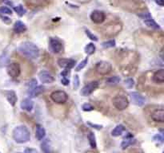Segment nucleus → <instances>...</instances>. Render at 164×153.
<instances>
[{
	"label": "nucleus",
	"mask_w": 164,
	"mask_h": 153,
	"mask_svg": "<svg viewBox=\"0 0 164 153\" xmlns=\"http://www.w3.org/2000/svg\"><path fill=\"white\" fill-rule=\"evenodd\" d=\"M18 50L23 56L29 59H36L39 56V49L33 42H23L20 45Z\"/></svg>",
	"instance_id": "obj_1"
},
{
	"label": "nucleus",
	"mask_w": 164,
	"mask_h": 153,
	"mask_svg": "<svg viewBox=\"0 0 164 153\" xmlns=\"http://www.w3.org/2000/svg\"><path fill=\"white\" fill-rule=\"evenodd\" d=\"M13 138L15 142L19 144H24L28 142L31 139V132L24 125L17 126L13 130Z\"/></svg>",
	"instance_id": "obj_2"
},
{
	"label": "nucleus",
	"mask_w": 164,
	"mask_h": 153,
	"mask_svg": "<svg viewBox=\"0 0 164 153\" xmlns=\"http://www.w3.org/2000/svg\"><path fill=\"white\" fill-rule=\"evenodd\" d=\"M94 70L100 75L109 74L111 72L112 66L111 64L106 61H101L97 62L94 67Z\"/></svg>",
	"instance_id": "obj_3"
},
{
	"label": "nucleus",
	"mask_w": 164,
	"mask_h": 153,
	"mask_svg": "<svg viewBox=\"0 0 164 153\" xmlns=\"http://www.w3.org/2000/svg\"><path fill=\"white\" fill-rule=\"evenodd\" d=\"M112 103H113V105L114 107L118 110H120V111L126 109L129 105L128 99L126 96H121V95L114 96L113 100H112Z\"/></svg>",
	"instance_id": "obj_4"
},
{
	"label": "nucleus",
	"mask_w": 164,
	"mask_h": 153,
	"mask_svg": "<svg viewBox=\"0 0 164 153\" xmlns=\"http://www.w3.org/2000/svg\"><path fill=\"white\" fill-rule=\"evenodd\" d=\"M50 98L56 104L61 105V104H64L67 102L68 99V95L67 93L63 90H56L50 94Z\"/></svg>",
	"instance_id": "obj_5"
},
{
	"label": "nucleus",
	"mask_w": 164,
	"mask_h": 153,
	"mask_svg": "<svg viewBox=\"0 0 164 153\" xmlns=\"http://www.w3.org/2000/svg\"><path fill=\"white\" fill-rule=\"evenodd\" d=\"M7 73L11 78H17L21 73V68L19 64L17 62H11L7 66Z\"/></svg>",
	"instance_id": "obj_6"
},
{
	"label": "nucleus",
	"mask_w": 164,
	"mask_h": 153,
	"mask_svg": "<svg viewBox=\"0 0 164 153\" xmlns=\"http://www.w3.org/2000/svg\"><path fill=\"white\" fill-rule=\"evenodd\" d=\"M91 19L95 24H101L105 21L106 15L103 11L95 10L91 14Z\"/></svg>",
	"instance_id": "obj_7"
},
{
	"label": "nucleus",
	"mask_w": 164,
	"mask_h": 153,
	"mask_svg": "<svg viewBox=\"0 0 164 153\" xmlns=\"http://www.w3.org/2000/svg\"><path fill=\"white\" fill-rule=\"evenodd\" d=\"M98 87V81H91L89 82L81 90V94L84 96H87L89 95L94 92V90H96L97 88Z\"/></svg>",
	"instance_id": "obj_8"
},
{
	"label": "nucleus",
	"mask_w": 164,
	"mask_h": 153,
	"mask_svg": "<svg viewBox=\"0 0 164 153\" xmlns=\"http://www.w3.org/2000/svg\"><path fill=\"white\" fill-rule=\"evenodd\" d=\"M50 47L55 54H59L63 50V43L57 37H51L50 39Z\"/></svg>",
	"instance_id": "obj_9"
},
{
	"label": "nucleus",
	"mask_w": 164,
	"mask_h": 153,
	"mask_svg": "<svg viewBox=\"0 0 164 153\" xmlns=\"http://www.w3.org/2000/svg\"><path fill=\"white\" fill-rule=\"evenodd\" d=\"M39 77L40 81L43 84L52 83L53 81H55V78L52 76V74L48 71H46V70L41 71L39 73Z\"/></svg>",
	"instance_id": "obj_10"
},
{
	"label": "nucleus",
	"mask_w": 164,
	"mask_h": 153,
	"mask_svg": "<svg viewBox=\"0 0 164 153\" xmlns=\"http://www.w3.org/2000/svg\"><path fill=\"white\" fill-rule=\"evenodd\" d=\"M131 98L134 105H137V106H142L144 105L145 101H146L143 96H142L141 94L137 92L131 93Z\"/></svg>",
	"instance_id": "obj_11"
},
{
	"label": "nucleus",
	"mask_w": 164,
	"mask_h": 153,
	"mask_svg": "<svg viewBox=\"0 0 164 153\" xmlns=\"http://www.w3.org/2000/svg\"><path fill=\"white\" fill-rule=\"evenodd\" d=\"M59 66L65 70H70L73 68L75 65V61L73 59H68V58H61L58 61Z\"/></svg>",
	"instance_id": "obj_12"
},
{
	"label": "nucleus",
	"mask_w": 164,
	"mask_h": 153,
	"mask_svg": "<svg viewBox=\"0 0 164 153\" xmlns=\"http://www.w3.org/2000/svg\"><path fill=\"white\" fill-rule=\"evenodd\" d=\"M121 28H122V26L119 23H113L112 22V23H110L108 25H106L105 32L107 34L110 33L112 34V31H113V34H115L121 31Z\"/></svg>",
	"instance_id": "obj_13"
},
{
	"label": "nucleus",
	"mask_w": 164,
	"mask_h": 153,
	"mask_svg": "<svg viewBox=\"0 0 164 153\" xmlns=\"http://www.w3.org/2000/svg\"><path fill=\"white\" fill-rule=\"evenodd\" d=\"M152 120L156 121V122L162 123L164 121V110L162 109H156L151 115Z\"/></svg>",
	"instance_id": "obj_14"
},
{
	"label": "nucleus",
	"mask_w": 164,
	"mask_h": 153,
	"mask_svg": "<svg viewBox=\"0 0 164 153\" xmlns=\"http://www.w3.org/2000/svg\"><path fill=\"white\" fill-rule=\"evenodd\" d=\"M153 81L156 84H162L164 82V70H158L153 75Z\"/></svg>",
	"instance_id": "obj_15"
},
{
	"label": "nucleus",
	"mask_w": 164,
	"mask_h": 153,
	"mask_svg": "<svg viewBox=\"0 0 164 153\" xmlns=\"http://www.w3.org/2000/svg\"><path fill=\"white\" fill-rule=\"evenodd\" d=\"M4 93L5 95H6V97H7V101H8V102L10 103V104H11V105L15 106L18 100L15 92H14V91H11H11H6Z\"/></svg>",
	"instance_id": "obj_16"
},
{
	"label": "nucleus",
	"mask_w": 164,
	"mask_h": 153,
	"mask_svg": "<svg viewBox=\"0 0 164 153\" xmlns=\"http://www.w3.org/2000/svg\"><path fill=\"white\" fill-rule=\"evenodd\" d=\"M20 105H21V109L22 110L31 112L33 109V106H34V103H33L31 99L26 98L24 100H22Z\"/></svg>",
	"instance_id": "obj_17"
},
{
	"label": "nucleus",
	"mask_w": 164,
	"mask_h": 153,
	"mask_svg": "<svg viewBox=\"0 0 164 153\" xmlns=\"http://www.w3.org/2000/svg\"><path fill=\"white\" fill-rule=\"evenodd\" d=\"M43 92V86H35L33 88H30L28 91V94L31 97H35L38 96L39 94Z\"/></svg>",
	"instance_id": "obj_18"
},
{
	"label": "nucleus",
	"mask_w": 164,
	"mask_h": 153,
	"mask_svg": "<svg viewBox=\"0 0 164 153\" xmlns=\"http://www.w3.org/2000/svg\"><path fill=\"white\" fill-rule=\"evenodd\" d=\"M26 31V25L21 21H17L14 25V31L17 34L23 33Z\"/></svg>",
	"instance_id": "obj_19"
},
{
	"label": "nucleus",
	"mask_w": 164,
	"mask_h": 153,
	"mask_svg": "<svg viewBox=\"0 0 164 153\" xmlns=\"http://www.w3.org/2000/svg\"><path fill=\"white\" fill-rule=\"evenodd\" d=\"M46 136V131L44 128L40 125L36 126V131H35V137L39 140H42Z\"/></svg>",
	"instance_id": "obj_20"
},
{
	"label": "nucleus",
	"mask_w": 164,
	"mask_h": 153,
	"mask_svg": "<svg viewBox=\"0 0 164 153\" xmlns=\"http://www.w3.org/2000/svg\"><path fill=\"white\" fill-rule=\"evenodd\" d=\"M133 140H133V136H132L131 133L127 134V136H125L123 141L122 142V145H121V146H122V148L126 149L127 147L129 146V145H132Z\"/></svg>",
	"instance_id": "obj_21"
},
{
	"label": "nucleus",
	"mask_w": 164,
	"mask_h": 153,
	"mask_svg": "<svg viewBox=\"0 0 164 153\" xmlns=\"http://www.w3.org/2000/svg\"><path fill=\"white\" fill-rule=\"evenodd\" d=\"M123 131H124V127H123V125H118L113 129V131L111 132V135L113 136H114V137H117V136H121V135L123 134Z\"/></svg>",
	"instance_id": "obj_22"
},
{
	"label": "nucleus",
	"mask_w": 164,
	"mask_h": 153,
	"mask_svg": "<svg viewBox=\"0 0 164 153\" xmlns=\"http://www.w3.org/2000/svg\"><path fill=\"white\" fill-rule=\"evenodd\" d=\"M41 148L42 151L44 153H50L51 150V147H50V143L49 140H43V142L41 144Z\"/></svg>",
	"instance_id": "obj_23"
},
{
	"label": "nucleus",
	"mask_w": 164,
	"mask_h": 153,
	"mask_svg": "<svg viewBox=\"0 0 164 153\" xmlns=\"http://www.w3.org/2000/svg\"><path fill=\"white\" fill-rule=\"evenodd\" d=\"M119 81H120V78L117 76H114L107 78V81H106V83L110 85H114L119 83Z\"/></svg>",
	"instance_id": "obj_24"
},
{
	"label": "nucleus",
	"mask_w": 164,
	"mask_h": 153,
	"mask_svg": "<svg viewBox=\"0 0 164 153\" xmlns=\"http://www.w3.org/2000/svg\"><path fill=\"white\" fill-rule=\"evenodd\" d=\"M88 139H89V142H90V145L92 148H96L97 145H96V140H95V136L94 134L90 132L88 134Z\"/></svg>",
	"instance_id": "obj_25"
},
{
	"label": "nucleus",
	"mask_w": 164,
	"mask_h": 153,
	"mask_svg": "<svg viewBox=\"0 0 164 153\" xmlns=\"http://www.w3.org/2000/svg\"><path fill=\"white\" fill-rule=\"evenodd\" d=\"M85 52L87 54L92 55L95 52V46L93 43H88L85 47Z\"/></svg>",
	"instance_id": "obj_26"
},
{
	"label": "nucleus",
	"mask_w": 164,
	"mask_h": 153,
	"mask_svg": "<svg viewBox=\"0 0 164 153\" xmlns=\"http://www.w3.org/2000/svg\"><path fill=\"white\" fill-rule=\"evenodd\" d=\"M144 23L147 25V26L151 27V28L155 29V30H158V29H160V26L156 23L153 19H149V20H145Z\"/></svg>",
	"instance_id": "obj_27"
},
{
	"label": "nucleus",
	"mask_w": 164,
	"mask_h": 153,
	"mask_svg": "<svg viewBox=\"0 0 164 153\" xmlns=\"http://www.w3.org/2000/svg\"><path fill=\"white\" fill-rule=\"evenodd\" d=\"M14 10L19 16H23L26 14V9L22 5H18L17 7H14Z\"/></svg>",
	"instance_id": "obj_28"
},
{
	"label": "nucleus",
	"mask_w": 164,
	"mask_h": 153,
	"mask_svg": "<svg viewBox=\"0 0 164 153\" xmlns=\"http://www.w3.org/2000/svg\"><path fill=\"white\" fill-rule=\"evenodd\" d=\"M115 46V41L114 40H109V41H107V42H104L102 43V46L103 48H111V47H114Z\"/></svg>",
	"instance_id": "obj_29"
},
{
	"label": "nucleus",
	"mask_w": 164,
	"mask_h": 153,
	"mask_svg": "<svg viewBox=\"0 0 164 153\" xmlns=\"http://www.w3.org/2000/svg\"><path fill=\"white\" fill-rule=\"evenodd\" d=\"M87 61H88V57H87V58H85V59L83 60V61H82L77 66V67L75 68V71H80L81 70H83L84 67H85L86 66H87Z\"/></svg>",
	"instance_id": "obj_30"
},
{
	"label": "nucleus",
	"mask_w": 164,
	"mask_h": 153,
	"mask_svg": "<svg viewBox=\"0 0 164 153\" xmlns=\"http://www.w3.org/2000/svg\"><path fill=\"white\" fill-rule=\"evenodd\" d=\"M11 14H12V11L8 7H0V15H11Z\"/></svg>",
	"instance_id": "obj_31"
},
{
	"label": "nucleus",
	"mask_w": 164,
	"mask_h": 153,
	"mask_svg": "<svg viewBox=\"0 0 164 153\" xmlns=\"http://www.w3.org/2000/svg\"><path fill=\"white\" fill-rule=\"evenodd\" d=\"M86 34L87 35V37H89L90 39H91L92 41H94V42H97V41H98V37H97L94 34H93L89 30H86Z\"/></svg>",
	"instance_id": "obj_32"
},
{
	"label": "nucleus",
	"mask_w": 164,
	"mask_h": 153,
	"mask_svg": "<svg viewBox=\"0 0 164 153\" xmlns=\"http://www.w3.org/2000/svg\"><path fill=\"white\" fill-rule=\"evenodd\" d=\"M82 109H83V111L89 112V111H92V110L94 109V107H93L91 104H89V103H87V104H84V105H83Z\"/></svg>",
	"instance_id": "obj_33"
},
{
	"label": "nucleus",
	"mask_w": 164,
	"mask_h": 153,
	"mask_svg": "<svg viewBox=\"0 0 164 153\" xmlns=\"http://www.w3.org/2000/svg\"><path fill=\"white\" fill-rule=\"evenodd\" d=\"M138 16L142 18V19H144V21L145 20L152 19V17H151V15H150V13H149V12H144V13L139 14V15H138Z\"/></svg>",
	"instance_id": "obj_34"
},
{
	"label": "nucleus",
	"mask_w": 164,
	"mask_h": 153,
	"mask_svg": "<svg viewBox=\"0 0 164 153\" xmlns=\"http://www.w3.org/2000/svg\"><path fill=\"white\" fill-rule=\"evenodd\" d=\"M125 84H126V85H127L128 88H132L134 86V85H135V83H134V80L131 78L127 79V81H125Z\"/></svg>",
	"instance_id": "obj_35"
},
{
	"label": "nucleus",
	"mask_w": 164,
	"mask_h": 153,
	"mask_svg": "<svg viewBox=\"0 0 164 153\" xmlns=\"http://www.w3.org/2000/svg\"><path fill=\"white\" fill-rule=\"evenodd\" d=\"M79 86V76L75 75L74 78V90H77Z\"/></svg>",
	"instance_id": "obj_36"
},
{
	"label": "nucleus",
	"mask_w": 164,
	"mask_h": 153,
	"mask_svg": "<svg viewBox=\"0 0 164 153\" xmlns=\"http://www.w3.org/2000/svg\"><path fill=\"white\" fill-rule=\"evenodd\" d=\"M61 82L63 85H68L70 81H69V79L67 78V76H63V78L61 79Z\"/></svg>",
	"instance_id": "obj_37"
},
{
	"label": "nucleus",
	"mask_w": 164,
	"mask_h": 153,
	"mask_svg": "<svg viewBox=\"0 0 164 153\" xmlns=\"http://www.w3.org/2000/svg\"><path fill=\"white\" fill-rule=\"evenodd\" d=\"M25 153H39L37 150L34 148H26L25 150Z\"/></svg>",
	"instance_id": "obj_38"
},
{
	"label": "nucleus",
	"mask_w": 164,
	"mask_h": 153,
	"mask_svg": "<svg viewBox=\"0 0 164 153\" xmlns=\"http://www.w3.org/2000/svg\"><path fill=\"white\" fill-rule=\"evenodd\" d=\"M155 2L158 5H159L160 7H162L164 4V0H155Z\"/></svg>",
	"instance_id": "obj_39"
},
{
	"label": "nucleus",
	"mask_w": 164,
	"mask_h": 153,
	"mask_svg": "<svg viewBox=\"0 0 164 153\" xmlns=\"http://www.w3.org/2000/svg\"><path fill=\"white\" fill-rule=\"evenodd\" d=\"M27 1H30L31 2H41L43 1H46V0H27Z\"/></svg>",
	"instance_id": "obj_40"
},
{
	"label": "nucleus",
	"mask_w": 164,
	"mask_h": 153,
	"mask_svg": "<svg viewBox=\"0 0 164 153\" xmlns=\"http://www.w3.org/2000/svg\"><path fill=\"white\" fill-rule=\"evenodd\" d=\"M16 153H22V152H16Z\"/></svg>",
	"instance_id": "obj_41"
}]
</instances>
